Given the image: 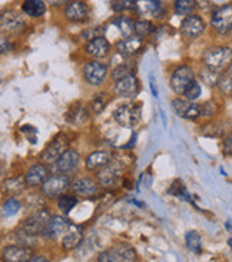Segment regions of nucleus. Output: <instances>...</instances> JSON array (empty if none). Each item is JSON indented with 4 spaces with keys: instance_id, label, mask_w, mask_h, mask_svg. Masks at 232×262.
<instances>
[{
    "instance_id": "obj_41",
    "label": "nucleus",
    "mask_w": 232,
    "mask_h": 262,
    "mask_svg": "<svg viewBox=\"0 0 232 262\" xmlns=\"http://www.w3.org/2000/svg\"><path fill=\"white\" fill-rule=\"evenodd\" d=\"M218 91L225 96H232V79L228 78L225 73H221L218 82Z\"/></svg>"
},
{
    "instance_id": "obj_29",
    "label": "nucleus",
    "mask_w": 232,
    "mask_h": 262,
    "mask_svg": "<svg viewBox=\"0 0 232 262\" xmlns=\"http://www.w3.org/2000/svg\"><path fill=\"white\" fill-rule=\"evenodd\" d=\"M197 2L195 0H176L174 3V10L176 14L183 16V17H188L195 14L197 10Z\"/></svg>"
},
{
    "instance_id": "obj_42",
    "label": "nucleus",
    "mask_w": 232,
    "mask_h": 262,
    "mask_svg": "<svg viewBox=\"0 0 232 262\" xmlns=\"http://www.w3.org/2000/svg\"><path fill=\"white\" fill-rule=\"evenodd\" d=\"M217 111H218V105L215 100H206L205 103H202V116L204 118H212L217 114Z\"/></svg>"
},
{
    "instance_id": "obj_25",
    "label": "nucleus",
    "mask_w": 232,
    "mask_h": 262,
    "mask_svg": "<svg viewBox=\"0 0 232 262\" xmlns=\"http://www.w3.org/2000/svg\"><path fill=\"white\" fill-rule=\"evenodd\" d=\"M112 25L115 28H118L122 39H126V37L135 35V20L129 16H125V14L116 16L112 20Z\"/></svg>"
},
{
    "instance_id": "obj_14",
    "label": "nucleus",
    "mask_w": 232,
    "mask_h": 262,
    "mask_svg": "<svg viewBox=\"0 0 232 262\" xmlns=\"http://www.w3.org/2000/svg\"><path fill=\"white\" fill-rule=\"evenodd\" d=\"M139 91H141V83L135 75H131L119 82H115V86H113L115 95L123 99H132L135 96H138Z\"/></svg>"
},
{
    "instance_id": "obj_10",
    "label": "nucleus",
    "mask_w": 232,
    "mask_h": 262,
    "mask_svg": "<svg viewBox=\"0 0 232 262\" xmlns=\"http://www.w3.org/2000/svg\"><path fill=\"white\" fill-rule=\"evenodd\" d=\"M206 30V23L204 17L198 13L183 17V20L179 25V32L185 39L188 40H195L199 36H202Z\"/></svg>"
},
{
    "instance_id": "obj_26",
    "label": "nucleus",
    "mask_w": 232,
    "mask_h": 262,
    "mask_svg": "<svg viewBox=\"0 0 232 262\" xmlns=\"http://www.w3.org/2000/svg\"><path fill=\"white\" fill-rule=\"evenodd\" d=\"M82 238H83V231H82V227L79 225H71L69 227V231L68 234L65 235L62 238V248L64 249H73L80 245L82 242Z\"/></svg>"
},
{
    "instance_id": "obj_43",
    "label": "nucleus",
    "mask_w": 232,
    "mask_h": 262,
    "mask_svg": "<svg viewBox=\"0 0 232 262\" xmlns=\"http://www.w3.org/2000/svg\"><path fill=\"white\" fill-rule=\"evenodd\" d=\"M222 152L225 156H232V134H228L222 139Z\"/></svg>"
},
{
    "instance_id": "obj_33",
    "label": "nucleus",
    "mask_w": 232,
    "mask_h": 262,
    "mask_svg": "<svg viewBox=\"0 0 232 262\" xmlns=\"http://www.w3.org/2000/svg\"><path fill=\"white\" fill-rule=\"evenodd\" d=\"M20 199L16 198V196H10V198H7L6 201L3 202L2 213H3V216H13V215H16V213L20 211Z\"/></svg>"
},
{
    "instance_id": "obj_16",
    "label": "nucleus",
    "mask_w": 232,
    "mask_h": 262,
    "mask_svg": "<svg viewBox=\"0 0 232 262\" xmlns=\"http://www.w3.org/2000/svg\"><path fill=\"white\" fill-rule=\"evenodd\" d=\"M142 48H143V39L136 35L126 37V39H119L118 42L115 43L116 52L125 57L135 56L136 53L141 52Z\"/></svg>"
},
{
    "instance_id": "obj_4",
    "label": "nucleus",
    "mask_w": 232,
    "mask_h": 262,
    "mask_svg": "<svg viewBox=\"0 0 232 262\" xmlns=\"http://www.w3.org/2000/svg\"><path fill=\"white\" fill-rule=\"evenodd\" d=\"M113 119L115 122L123 126V128L134 129L138 126V123L142 119L141 107L135 103H123L119 105L113 111Z\"/></svg>"
},
{
    "instance_id": "obj_27",
    "label": "nucleus",
    "mask_w": 232,
    "mask_h": 262,
    "mask_svg": "<svg viewBox=\"0 0 232 262\" xmlns=\"http://www.w3.org/2000/svg\"><path fill=\"white\" fill-rule=\"evenodd\" d=\"M22 10L26 16H30L33 19H39L46 12V3L42 0H26L22 5Z\"/></svg>"
},
{
    "instance_id": "obj_21",
    "label": "nucleus",
    "mask_w": 232,
    "mask_h": 262,
    "mask_svg": "<svg viewBox=\"0 0 232 262\" xmlns=\"http://www.w3.org/2000/svg\"><path fill=\"white\" fill-rule=\"evenodd\" d=\"M109 162H112V154L109 150H95L85 159V168L88 170H100Z\"/></svg>"
},
{
    "instance_id": "obj_24",
    "label": "nucleus",
    "mask_w": 232,
    "mask_h": 262,
    "mask_svg": "<svg viewBox=\"0 0 232 262\" xmlns=\"http://www.w3.org/2000/svg\"><path fill=\"white\" fill-rule=\"evenodd\" d=\"M89 118V112H88V107L80 105V103H76L75 106L69 107V111L65 115V119L68 123H71L73 126H79L85 122L88 121Z\"/></svg>"
},
{
    "instance_id": "obj_31",
    "label": "nucleus",
    "mask_w": 232,
    "mask_h": 262,
    "mask_svg": "<svg viewBox=\"0 0 232 262\" xmlns=\"http://www.w3.org/2000/svg\"><path fill=\"white\" fill-rule=\"evenodd\" d=\"M185 242H186V248L189 249L194 254H201L202 252V239L201 235L197 231H189L185 235Z\"/></svg>"
},
{
    "instance_id": "obj_8",
    "label": "nucleus",
    "mask_w": 232,
    "mask_h": 262,
    "mask_svg": "<svg viewBox=\"0 0 232 262\" xmlns=\"http://www.w3.org/2000/svg\"><path fill=\"white\" fill-rule=\"evenodd\" d=\"M136 252L132 247L126 244H119L112 248L105 249L98 256V262H134Z\"/></svg>"
},
{
    "instance_id": "obj_34",
    "label": "nucleus",
    "mask_w": 232,
    "mask_h": 262,
    "mask_svg": "<svg viewBox=\"0 0 232 262\" xmlns=\"http://www.w3.org/2000/svg\"><path fill=\"white\" fill-rule=\"evenodd\" d=\"M191 105H192V102L183 99V98H175V99L171 102V107H172V111L175 112L176 116L183 118V119H185V116L188 114Z\"/></svg>"
},
{
    "instance_id": "obj_36",
    "label": "nucleus",
    "mask_w": 232,
    "mask_h": 262,
    "mask_svg": "<svg viewBox=\"0 0 232 262\" xmlns=\"http://www.w3.org/2000/svg\"><path fill=\"white\" fill-rule=\"evenodd\" d=\"M109 102V95L108 93H99V95H95V98L92 99L91 102V111L95 115L102 114L105 111L106 105Z\"/></svg>"
},
{
    "instance_id": "obj_22",
    "label": "nucleus",
    "mask_w": 232,
    "mask_h": 262,
    "mask_svg": "<svg viewBox=\"0 0 232 262\" xmlns=\"http://www.w3.org/2000/svg\"><path fill=\"white\" fill-rule=\"evenodd\" d=\"M71 227L69 224V220L66 216H62V215H53L52 220H50L49 225L46 228V231L43 232V236L46 239H55L59 235L65 234V231L68 228Z\"/></svg>"
},
{
    "instance_id": "obj_5",
    "label": "nucleus",
    "mask_w": 232,
    "mask_h": 262,
    "mask_svg": "<svg viewBox=\"0 0 232 262\" xmlns=\"http://www.w3.org/2000/svg\"><path fill=\"white\" fill-rule=\"evenodd\" d=\"M52 213L49 212L48 208H42L39 211H36L35 213H32L30 216H28L26 220L22 222L20 229H23L25 232L33 235H43V232L46 231V228L49 225L50 220H52Z\"/></svg>"
},
{
    "instance_id": "obj_19",
    "label": "nucleus",
    "mask_w": 232,
    "mask_h": 262,
    "mask_svg": "<svg viewBox=\"0 0 232 262\" xmlns=\"http://www.w3.org/2000/svg\"><path fill=\"white\" fill-rule=\"evenodd\" d=\"M88 14H89V6L80 0L68 3V6L65 9V17L69 21H73V23L85 21L88 19Z\"/></svg>"
},
{
    "instance_id": "obj_7",
    "label": "nucleus",
    "mask_w": 232,
    "mask_h": 262,
    "mask_svg": "<svg viewBox=\"0 0 232 262\" xmlns=\"http://www.w3.org/2000/svg\"><path fill=\"white\" fill-rule=\"evenodd\" d=\"M195 79H197L195 71L188 64H181L172 72L171 79H169V86H171L172 92L181 96L185 92V89L188 88V85L192 83Z\"/></svg>"
},
{
    "instance_id": "obj_18",
    "label": "nucleus",
    "mask_w": 232,
    "mask_h": 262,
    "mask_svg": "<svg viewBox=\"0 0 232 262\" xmlns=\"http://www.w3.org/2000/svg\"><path fill=\"white\" fill-rule=\"evenodd\" d=\"M85 53L89 56L95 57V60L103 59L109 53H111V43L106 39L105 36L93 39L91 42H88L85 45Z\"/></svg>"
},
{
    "instance_id": "obj_37",
    "label": "nucleus",
    "mask_w": 232,
    "mask_h": 262,
    "mask_svg": "<svg viewBox=\"0 0 232 262\" xmlns=\"http://www.w3.org/2000/svg\"><path fill=\"white\" fill-rule=\"evenodd\" d=\"M106 29L103 26H92V28L83 29L82 32H80V35L79 37L82 39V40H86V43L91 42L93 39H98V37H102V36H105Z\"/></svg>"
},
{
    "instance_id": "obj_28",
    "label": "nucleus",
    "mask_w": 232,
    "mask_h": 262,
    "mask_svg": "<svg viewBox=\"0 0 232 262\" xmlns=\"http://www.w3.org/2000/svg\"><path fill=\"white\" fill-rule=\"evenodd\" d=\"M26 186H28V184L25 181V177H13L9 178L3 182V191L16 196V195H20Z\"/></svg>"
},
{
    "instance_id": "obj_47",
    "label": "nucleus",
    "mask_w": 232,
    "mask_h": 262,
    "mask_svg": "<svg viewBox=\"0 0 232 262\" xmlns=\"http://www.w3.org/2000/svg\"><path fill=\"white\" fill-rule=\"evenodd\" d=\"M151 89H152V93H154V96L156 98L158 96V91L155 89V83H154V79L151 78Z\"/></svg>"
},
{
    "instance_id": "obj_20",
    "label": "nucleus",
    "mask_w": 232,
    "mask_h": 262,
    "mask_svg": "<svg viewBox=\"0 0 232 262\" xmlns=\"http://www.w3.org/2000/svg\"><path fill=\"white\" fill-rule=\"evenodd\" d=\"M32 256V249L22 245H9L3 248L2 261L3 262H28Z\"/></svg>"
},
{
    "instance_id": "obj_49",
    "label": "nucleus",
    "mask_w": 232,
    "mask_h": 262,
    "mask_svg": "<svg viewBox=\"0 0 232 262\" xmlns=\"http://www.w3.org/2000/svg\"><path fill=\"white\" fill-rule=\"evenodd\" d=\"M225 228L229 231V232H232V221H226Z\"/></svg>"
},
{
    "instance_id": "obj_45",
    "label": "nucleus",
    "mask_w": 232,
    "mask_h": 262,
    "mask_svg": "<svg viewBox=\"0 0 232 262\" xmlns=\"http://www.w3.org/2000/svg\"><path fill=\"white\" fill-rule=\"evenodd\" d=\"M22 134L28 135V139H30V135H37V130H36L35 126H30V125H25V126H22L20 128Z\"/></svg>"
},
{
    "instance_id": "obj_15",
    "label": "nucleus",
    "mask_w": 232,
    "mask_h": 262,
    "mask_svg": "<svg viewBox=\"0 0 232 262\" xmlns=\"http://www.w3.org/2000/svg\"><path fill=\"white\" fill-rule=\"evenodd\" d=\"M0 26L3 32L16 33L26 26V19L16 10H5L0 16Z\"/></svg>"
},
{
    "instance_id": "obj_13",
    "label": "nucleus",
    "mask_w": 232,
    "mask_h": 262,
    "mask_svg": "<svg viewBox=\"0 0 232 262\" xmlns=\"http://www.w3.org/2000/svg\"><path fill=\"white\" fill-rule=\"evenodd\" d=\"M52 175L50 173V168L43 162L33 163L25 173V181L26 184L30 188H37V186H42L49 177Z\"/></svg>"
},
{
    "instance_id": "obj_40",
    "label": "nucleus",
    "mask_w": 232,
    "mask_h": 262,
    "mask_svg": "<svg viewBox=\"0 0 232 262\" xmlns=\"http://www.w3.org/2000/svg\"><path fill=\"white\" fill-rule=\"evenodd\" d=\"M111 7H112L113 12H116V13L129 12V10H135L136 9V2H132V0H118V2H112Z\"/></svg>"
},
{
    "instance_id": "obj_2",
    "label": "nucleus",
    "mask_w": 232,
    "mask_h": 262,
    "mask_svg": "<svg viewBox=\"0 0 232 262\" xmlns=\"http://www.w3.org/2000/svg\"><path fill=\"white\" fill-rule=\"evenodd\" d=\"M212 30L221 36H225L232 32V3H225L222 6L215 7L211 13L209 20Z\"/></svg>"
},
{
    "instance_id": "obj_48",
    "label": "nucleus",
    "mask_w": 232,
    "mask_h": 262,
    "mask_svg": "<svg viewBox=\"0 0 232 262\" xmlns=\"http://www.w3.org/2000/svg\"><path fill=\"white\" fill-rule=\"evenodd\" d=\"M224 73H225V75H226V76H228V78H231V79H232V62H231V64L228 66V69H226V71L224 72Z\"/></svg>"
},
{
    "instance_id": "obj_11",
    "label": "nucleus",
    "mask_w": 232,
    "mask_h": 262,
    "mask_svg": "<svg viewBox=\"0 0 232 262\" xmlns=\"http://www.w3.org/2000/svg\"><path fill=\"white\" fill-rule=\"evenodd\" d=\"M68 145H69V142H68L66 135L59 134L57 136H55L48 143V146L43 149L42 156H40L42 158V162L46 163V165H53L69 149Z\"/></svg>"
},
{
    "instance_id": "obj_17",
    "label": "nucleus",
    "mask_w": 232,
    "mask_h": 262,
    "mask_svg": "<svg viewBox=\"0 0 232 262\" xmlns=\"http://www.w3.org/2000/svg\"><path fill=\"white\" fill-rule=\"evenodd\" d=\"M71 191L75 193V196L92 198V196L98 195L99 184L92 178H79L72 184Z\"/></svg>"
},
{
    "instance_id": "obj_6",
    "label": "nucleus",
    "mask_w": 232,
    "mask_h": 262,
    "mask_svg": "<svg viewBox=\"0 0 232 262\" xmlns=\"http://www.w3.org/2000/svg\"><path fill=\"white\" fill-rule=\"evenodd\" d=\"M82 75H83L85 82L89 86L98 88L103 85V82L109 75V66L100 60H89L83 64L82 68Z\"/></svg>"
},
{
    "instance_id": "obj_9",
    "label": "nucleus",
    "mask_w": 232,
    "mask_h": 262,
    "mask_svg": "<svg viewBox=\"0 0 232 262\" xmlns=\"http://www.w3.org/2000/svg\"><path fill=\"white\" fill-rule=\"evenodd\" d=\"M79 163H80V154L76 149L69 148L56 162L50 165V172L57 175H69L77 169Z\"/></svg>"
},
{
    "instance_id": "obj_32",
    "label": "nucleus",
    "mask_w": 232,
    "mask_h": 262,
    "mask_svg": "<svg viewBox=\"0 0 232 262\" xmlns=\"http://www.w3.org/2000/svg\"><path fill=\"white\" fill-rule=\"evenodd\" d=\"M152 32H155V25L148 19H138L135 20V35L145 39Z\"/></svg>"
},
{
    "instance_id": "obj_35",
    "label": "nucleus",
    "mask_w": 232,
    "mask_h": 262,
    "mask_svg": "<svg viewBox=\"0 0 232 262\" xmlns=\"http://www.w3.org/2000/svg\"><path fill=\"white\" fill-rule=\"evenodd\" d=\"M77 205V196L75 195H68V193H65L62 195L60 198L57 199V208L65 213V215H68V213L71 212L72 209Z\"/></svg>"
},
{
    "instance_id": "obj_39",
    "label": "nucleus",
    "mask_w": 232,
    "mask_h": 262,
    "mask_svg": "<svg viewBox=\"0 0 232 262\" xmlns=\"http://www.w3.org/2000/svg\"><path fill=\"white\" fill-rule=\"evenodd\" d=\"M132 73H131V69H129V66L126 63H119L118 66H115L111 72V79L115 80V82H119L122 79L128 78V76H131Z\"/></svg>"
},
{
    "instance_id": "obj_23",
    "label": "nucleus",
    "mask_w": 232,
    "mask_h": 262,
    "mask_svg": "<svg viewBox=\"0 0 232 262\" xmlns=\"http://www.w3.org/2000/svg\"><path fill=\"white\" fill-rule=\"evenodd\" d=\"M141 16H152L155 19H162L165 9L162 2H155V0H146V2H136V9H135Z\"/></svg>"
},
{
    "instance_id": "obj_38",
    "label": "nucleus",
    "mask_w": 232,
    "mask_h": 262,
    "mask_svg": "<svg viewBox=\"0 0 232 262\" xmlns=\"http://www.w3.org/2000/svg\"><path fill=\"white\" fill-rule=\"evenodd\" d=\"M201 93H202V88H201V83L198 82L197 79L188 85V88L185 89V92H183V99L189 100V102H195V100L201 96Z\"/></svg>"
},
{
    "instance_id": "obj_12",
    "label": "nucleus",
    "mask_w": 232,
    "mask_h": 262,
    "mask_svg": "<svg viewBox=\"0 0 232 262\" xmlns=\"http://www.w3.org/2000/svg\"><path fill=\"white\" fill-rule=\"evenodd\" d=\"M122 173H123V169L119 162H109L105 168L96 172V181L100 186L111 188L119 182Z\"/></svg>"
},
{
    "instance_id": "obj_3",
    "label": "nucleus",
    "mask_w": 232,
    "mask_h": 262,
    "mask_svg": "<svg viewBox=\"0 0 232 262\" xmlns=\"http://www.w3.org/2000/svg\"><path fill=\"white\" fill-rule=\"evenodd\" d=\"M72 179L69 175H57L52 173L49 179L40 186V193L45 198H60L65 192L72 188Z\"/></svg>"
},
{
    "instance_id": "obj_30",
    "label": "nucleus",
    "mask_w": 232,
    "mask_h": 262,
    "mask_svg": "<svg viewBox=\"0 0 232 262\" xmlns=\"http://www.w3.org/2000/svg\"><path fill=\"white\" fill-rule=\"evenodd\" d=\"M198 76H199V80L204 83V85L209 86V88H217L218 86L219 78H221V73L219 72L211 71L208 68H201L199 72H198Z\"/></svg>"
},
{
    "instance_id": "obj_44",
    "label": "nucleus",
    "mask_w": 232,
    "mask_h": 262,
    "mask_svg": "<svg viewBox=\"0 0 232 262\" xmlns=\"http://www.w3.org/2000/svg\"><path fill=\"white\" fill-rule=\"evenodd\" d=\"M0 42H2V48H0V49H2V53H3V55H5L6 52H10V49L13 48V45L9 42V39H6L5 36H2Z\"/></svg>"
},
{
    "instance_id": "obj_1",
    "label": "nucleus",
    "mask_w": 232,
    "mask_h": 262,
    "mask_svg": "<svg viewBox=\"0 0 232 262\" xmlns=\"http://www.w3.org/2000/svg\"><path fill=\"white\" fill-rule=\"evenodd\" d=\"M202 62L205 68L211 71L221 72L228 69V66L232 62V48L218 45V46H211L205 50L202 55Z\"/></svg>"
},
{
    "instance_id": "obj_46",
    "label": "nucleus",
    "mask_w": 232,
    "mask_h": 262,
    "mask_svg": "<svg viewBox=\"0 0 232 262\" xmlns=\"http://www.w3.org/2000/svg\"><path fill=\"white\" fill-rule=\"evenodd\" d=\"M28 262H50L49 258L45 255H32L28 259Z\"/></svg>"
}]
</instances>
